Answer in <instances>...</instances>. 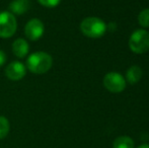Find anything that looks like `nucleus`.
<instances>
[{
	"label": "nucleus",
	"mask_w": 149,
	"mask_h": 148,
	"mask_svg": "<svg viewBox=\"0 0 149 148\" xmlns=\"http://www.w3.org/2000/svg\"><path fill=\"white\" fill-rule=\"evenodd\" d=\"M53 59L46 52H36L29 56L26 60V67L35 74H44L51 69Z\"/></svg>",
	"instance_id": "f257e3e1"
},
{
	"label": "nucleus",
	"mask_w": 149,
	"mask_h": 148,
	"mask_svg": "<svg viewBox=\"0 0 149 148\" xmlns=\"http://www.w3.org/2000/svg\"><path fill=\"white\" fill-rule=\"evenodd\" d=\"M80 31L84 36L91 39H97L106 34L107 24L100 18L91 16V17L84 18L81 22Z\"/></svg>",
	"instance_id": "f03ea898"
},
{
	"label": "nucleus",
	"mask_w": 149,
	"mask_h": 148,
	"mask_svg": "<svg viewBox=\"0 0 149 148\" xmlns=\"http://www.w3.org/2000/svg\"><path fill=\"white\" fill-rule=\"evenodd\" d=\"M129 47L136 54H143L149 50V33L140 28L131 35L129 40Z\"/></svg>",
	"instance_id": "7ed1b4c3"
},
{
	"label": "nucleus",
	"mask_w": 149,
	"mask_h": 148,
	"mask_svg": "<svg viewBox=\"0 0 149 148\" xmlns=\"http://www.w3.org/2000/svg\"><path fill=\"white\" fill-rule=\"evenodd\" d=\"M17 24L16 18L11 12H0V38L7 39L12 37L16 32Z\"/></svg>",
	"instance_id": "20e7f679"
},
{
	"label": "nucleus",
	"mask_w": 149,
	"mask_h": 148,
	"mask_svg": "<svg viewBox=\"0 0 149 148\" xmlns=\"http://www.w3.org/2000/svg\"><path fill=\"white\" fill-rule=\"evenodd\" d=\"M104 85L111 92L119 93L125 89L126 80L121 74L117 72H110L104 76Z\"/></svg>",
	"instance_id": "39448f33"
},
{
	"label": "nucleus",
	"mask_w": 149,
	"mask_h": 148,
	"mask_svg": "<svg viewBox=\"0 0 149 148\" xmlns=\"http://www.w3.org/2000/svg\"><path fill=\"white\" fill-rule=\"evenodd\" d=\"M44 24L39 18L31 19L24 26V35L31 41H38L44 35Z\"/></svg>",
	"instance_id": "423d86ee"
},
{
	"label": "nucleus",
	"mask_w": 149,
	"mask_h": 148,
	"mask_svg": "<svg viewBox=\"0 0 149 148\" xmlns=\"http://www.w3.org/2000/svg\"><path fill=\"white\" fill-rule=\"evenodd\" d=\"M26 68L24 65V63L19 61H13L10 64H8L5 69V74L10 80L17 81L22 79L26 76Z\"/></svg>",
	"instance_id": "0eeeda50"
},
{
	"label": "nucleus",
	"mask_w": 149,
	"mask_h": 148,
	"mask_svg": "<svg viewBox=\"0 0 149 148\" xmlns=\"http://www.w3.org/2000/svg\"><path fill=\"white\" fill-rule=\"evenodd\" d=\"M31 7V1L30 0H13L11 3L9 4V12L12 14H17V15H22V14L26 13Z\"/></svg>",
	"instance_id": "6e6552de"
},
{
	"label": "nucleus",
	"mask_w": 149,
	"mask_h": 148,
	"mask_svg": "<svg viewBox=\"0 0 149 148\" xmlns=\"http://www.w3.org/2000/svg\"><path fill=\"white\" fill-rule=\"evenodd\" d=\"M29 50H30V47H29L28 42L22 38L15 40L12 44V52L17 58H24L28 55Z\"/></svg>",
	"instance_id": "1a4fd4ad"
},
{
	"label": "nucleus",
	"mask_w": 149,
	"mask_h": 148,
	"mask_svg": "<svg viewBox=\"0 0 149 148\" xmlns=\"http://www.w3.org/2000/svg\"><path fill=\"white\" fill-rule=\"evenodd\" d=\"M143 76V71L139 66H132L126 72V79L131 84L137 83Z\"/></svg>",
	"instance_id": "9d476101"
},
{
	"label": "nucleus",
	"mask_w": 149,
	"mask_h": 148,
	"mask_svg": "<svg viewBox=\"0 0 149 148\" xmlns=\"http://www.w3.org/2000/svg\"><path fill=\"white\" fill-rule=\"evenodd\" d=\"M135 143L129 136H120L115 139L113 148H134Z\"/></svg>",
	"instance_id": "9b49d317"
},
{
	"label": "nucleus",
	"mask_w": 149,
	"mask_h": 148,
	"mask_svg": "<svg viewBox=\"0 0 149 148\" xmlns=\"http://www.w3.org/2000/svg\"><path fill=\"white\" fill-rule=\"evenodd\" d=\"M10 130V124L7 118L0 116V140L4 139L8 135Z\"/></svg>",
	"instance_id": "f8f14e48"
},
{
	"label": "nucleus",
	"mask_w": 149,
	"mask_h": 148,
	"mask_svg": "<svg viewBox=\"0 0 149 148\" xmlns=\"http://www.w3.org/2000/svg\"><path fill=\"white\" fill-rule=\"evenodd\" d=\"M139 24L143 28H149V8L143 9L138 15Z\"/></svg>",
	"instance_id": "ddd939ff"
},
{
	"label": "nucleus",
	"mask_w": 149,
	"mask_h": 148,
	"mask_svg": "<svg viewBox=\"0 0 149 148\" xmlns=\"http://www.w3.org/2000/svg\"><path fill=\"white\" fill-rule=\"evenodd\" d=\"M39 3L41 5L45 6V7L48 8H54L57 5H59L61 0H38Z\"/></svg>",
	"instance_id": "4468645a"
},
{
	"label": "nucleus",
	"mask_w": 149,
	"mask_h": 148,
	"mask_svg": "<svg viewBox=\"0 0 149 148\" xmlns=\"http://www.w3.org/2000/svg\"><path fill=\"white\" fill-rule=\"evenodd\" d=\"M5 62H6V55L3 51L0 50V67H1L2 65H4Z\"/></svg>",
	"instance_id": "2eb2a0df"
},
{
	"label": "nucleus",
	"mask_w": 149,
	"mask_h": 148,
	"mask_svg": "<svg viewBox=\"0 0 149 148\" xmlns=\"http://www.w3.org/2000/svg\"><path fill=\"white\" fill-rule=\"evenodd\" d=\"M137 148H149V144H147V143H145V144H141Z\"/></svg>",
	"instance_id": "dca6fc26"
}]
</instances>
